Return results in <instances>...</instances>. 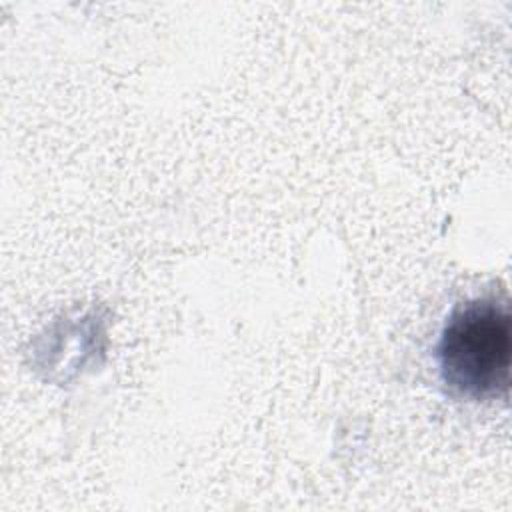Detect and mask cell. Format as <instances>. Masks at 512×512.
Here are the masks:
<instances>
[{
    "mask_svg": "<svg viewBox=\"0 0 512 512\" xmlns=\"http://www.w3.org/2000/svg\"><path fill=\"white\" fill-rule=\"evenodd\" d=\"M434 358L448 394L464 400L504 396L512 360L508 304L474 298L454 306L440 330Z\"/></svg>",
    "mask_w": 512,
    "mask_h": 512,
    "instance_id": "1",
    "label": "cell"
}]
</instances>
